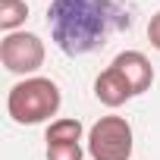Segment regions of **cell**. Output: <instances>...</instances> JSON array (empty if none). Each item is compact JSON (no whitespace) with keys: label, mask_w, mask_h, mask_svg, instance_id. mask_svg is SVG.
I'll return each instance as SVG.
<instances>
[{"label":"cell","mask_w":160,"mask_h":160,"mask_svg":"<svg viewBox=\"0 0 160 160\" xmlns=\"http://www.w3.org/2000/svg\"><path fill=\"white\" fill-rule=\"evenodd\" d=\"M47 25L66 57H85L101 50L119 25H129V16L116 10L113 0H53Z\"/></svg>","instance_id":"6da1fadb"},{"label":"cell","mask_w":160,"mask_h":160,"mask_svg":"<svg viewBox=\"0 0 160 160\" xmlns=\"http://www.w3.org/2000/svg\"><path fill=\"white\" fill-rule=\"evenodd\" d=\"M57 110H60V88H57V82L41 78V75L22 78L7 94V113L19 126H38V122L50 119Z\"/></svg>","instance_id":"7a4b0ae2"},{"label":"cell","mask_w":160,"mask_h":160,"mask_svg":"<svg viewBox=\"0 0 160 160\" xmlns=\"http://www.w3.org/2000/svg\"><path fill=\"white\" fill-rule=\"evenodd\" d=\"M25 19H28L25 0H0V28H3V32L13 35Z\"/></svg>","instance_id":"ba28073f"},{"label":"cell","mask_w":160,"mask_h":160,"mask_svg":"<svg viewBox=\"0 0 160 160\" xmlns=\"http://www.w3.org/2000/svg\"><path fill=\"white\" fill-rule=\"evenodd\" d=\"M91 160H129L132 157V126L122 116H101L88 132Z\"/></svg>","instance_id":"3957f363"},{"label":"cell","mask_w":160,"mask_h":160,"mask_svg":"<svg viewBox=\"0 0 160 160\" xmlns=\"http://www.w3.org/2000/svg\"><path fill=\"white\" fill-rule=\"evenodd\" d=\"M0 63L16 75H28L44 63V41L32 32H13L0 41Z\"/></svg>","instance_id":"277c9868"},{"label":"cell","mask_w":160,"mask_h":160,"mask_svg":"<svg viewBox=\"0 0 160 160\" xmlns=\"http://www.w3.org/2000/svg\"><path fill=\"white\" fill-rule=\"evenodd\" d=\"M94 94H98V101H101L104 107H122L126 101L135 98L132 85L126 82V75H122L116 66L104 69V72L94 78Z\"/></svg>","instance_id":"52a82bcc"},{"label":"cell","mask_w":160,"mask_h":160,"mask_svg":"<svg viewBox=\"0 0 160 160\" xmlns=\"http://www.w3.org/2000/svg\"><path fill=\"white\" fill-rule=\"evenodd\" d=\"M47 160H82V122L53 119L47 126Z\"/></svg>","instance_id":"5b68a950"},{"label":"cell","mask_w":160,"mask_h":160,"mask_svg":"<svg viewBox=\"0 0 160 160\" xmlns=\"http://www.w3.org/2000/svg\"><path fill=\"white\" fill-rule=\"evenodd\" d=\"M148 41H151V47L160 50V13H154L148 22Z\"/></svg>","instance_id":"9c48e42d"},{"label":"cell","mask_w":160,"mask_h":160,"mask_svg":"<svg viewBox=\"0 0 160 160\" xmlns=\"http://www.w3.org/2000/svg\"><path fill=\"white\" fill-rule=\"evenodd\" d=\"M110 66H116L126 75V82L132 85L135 94H144L151 88V82H154V66L141 50H122V53H116V60Z\"/></svg>","instance_id":"8992f818"}]
</instances>
